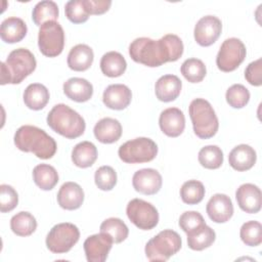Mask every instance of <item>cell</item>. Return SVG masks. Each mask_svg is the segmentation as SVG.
Returning a JSON list of instances; mask_svg holds the SVG:
<instances>
[{"label":"cell","mask_w":262,"mask_h":262,"mask_svg":"<svg viewBox=\"0 0 262 262\" xmlns=\"http://www.w3.org/2000/svg\"><path fill=\"white\" fill-rule=\"evenodd\" d=\"M182 40L174 34H167L159 40L147 37L136 38L129 45L130 57L149 68L178 60L183 53Z\"/></svg>","instance_id":"cell-1"},{"label":"cell","mask_w":262,"mask_h":262,"mask_svg":"<svg viewBox=\"0 0 262 262\" xmlns=\"http://www.w3.org/2000/svg\"><path fill=\"white\" fill-rule=\"evenodd\" d=\"M15 146L25 152H33L42 160L51 159L57 149L55 140L43 129L36 126L25 125L19 127L14 134Z\"/></svg>","instance_id":"cell-2"},{"label":"cell","mask_w":262,"mask_h":262,"mask_svg":"<svg viewBox=\"0 0 262 262\" xmlns=\"http://www.w3.org/2000/svg\"><path fill=\"white\" fill-rule=\"evenodd\" d=\"M46 120L54 132L69 139L80 137L86 128L83 117L64 103L54 105L48 113Z\"/></svg>","instance_id":"cell-3"},{"label":"cell","mask_w":262,"mask_h":262,"mask_svg":"<svg viewBox=\"0 0 262 262\" xmlns=\"http://www.w3.org/2000/svg\"><path fill=\"white\" fill-rule=\"evenodd\" d=\"M34 54L27 48L12 50L5 62H1V85L19 84L36 69Z\"/></svg>","instance_id":"cell-4"},{"label":"cell","mask_w":262,"mask_h":262,"mask_svg":"<svg viewBox=\"0 0 262 262\" xmlns=\"http://www.w3.org/2000/svg\"><path fill=\"white\" fill-rule=\"evenodd\" d=\"M194 134L201 139L213 137L219 128L218 118L211 103L204 98L193 99L188 107Z\"/></svg>","instance_id":"cell-5"},{"label":"cell","mask_w":262,"mask_h":262,"mask_svg":"<svg viewBox=\"0 0 262 262\" xmlns=\"http://www.w3.org/2000/svg\"><path fill=\"white\" fill-rule=\"evenodd\" d=\"M181 237L176 231L165 229L146 243L144 251L149 261H167L181 249Z\"/></svg>","instance_id":"cell-6"},{"label":"cell","mask_w":262,"mask_h":262,"mask_svg":"<svg viewBox=\"0 0 262 262\" xmlns=\"http://www.w3.org/2000/svg\"><path fill=\"white\" fill-rule=\"evenodd\" d=\"M158 154V145L147 137H137L126 141L118 150L119 158L127 164H139L152 161Z\"/></svg>","instance_id":"cell-7"},{"label":"cell","mask_w":262,"mask_h":262,"mask_svg":"<svg viewBox=\"0 0 262 262\" xmlns=\"http://www.w3.org/2000/svg\"><path fill=\"white\" fill-rule=\"evenodd\" d=\"M78 227L70 222L54 225L46 236L47 249L54 254L68 253L79 241Z\"/></svg>","instance_id":"cell-8"},{"label":"cell","mask_w":262,"mask_h":262,"mask_svg":"<svg viewBox=\"0 0 262 262\" xmlns=\"http://www.w3.org/2000/svg\"><path fill=\"white\" fill-rule=\"evenodd\" d=\"M38 46L41 53L47 57L59 55L64 46V32L57 21H47L39 29Z\"/></svg>","instance_id":"cell-9"},{"label":"cell","mask_w":262,"mask_h":262,"mask_svg":"<svg viewBox=\"0 0 262 262\" xmlns=\"http://www.w3.org/2000/svg\"><path fill=\"white\" fill-rule=\"evenodd\" d=\"M247 54L245 44L237 38H228L220 46L216 57L217 68L225 73L236 70Z\"/></svg>","instance_id":"cell-10"},{"label":"cell","mask_w":262,"mask_h":262,"mask_svg":"<svg viewBox=\"0 0 262 262\" xmlns=\"http://www.w3.org/2000/svg\"><path fill=\"white\" fill-rule=\"evenodd\" d=\"M129 220L139 229L150 230L158 225L159 213L154 205L141 199L131 200L126 208Z\"/></svg>","instance_id":"cell-11"},{"label":"cell","mask_w":262,"mask_h":262,"mask_svg":"<svg viewBox=\"0 0 262 262\" xmlns=\"http://www.w3.org/2000/svg\"><path fill=\"white\" fill-rule=\"evenodd\" d=\"M222 31L221 20L214 15H206L196 23L193 36L195 42L204 47L210 46L217 41Z\"/></svg>","instance_id":"cell-12"},{"label":"cell","mask_w":262,"mask_h":262,"mask_svg":"<svg viewBox=\"0 0 262 262\" xmlns=\"http://www.w3.org/2000/svg\"><path fill=\"white\" fill-rule=\"evenodd\" d=\"M113 239L104 232L88 236L84 244V251L88 262H103L113 247Z\"/></svg>","instance_id":"cell-13"},{"label":"cell","mask_w":262,"mask_h":262,"mask_svg":"<svg viewBox=\"0 0 262 262\" xmlns=\"http://www.w3.org/2000/svg\"><path fill=\"white\" fill-rule=\"evenodd\" d=\"M163 179L161 174L152 168H144L134 173L132 177V184L136 191L151 195L159 192L162 187Z\"/></svg>","instance_id":"cell-14"},{"label":"cell","mask_w":262,"mask_h":262,"mask_svg":"<svg viewBox=\"0 0 262 262\" xmlns=\"http://www.w3.org/2000/svg\"><path fill=\"white\" fill-rule=\"evenodd\" d=\"M209 218L216 223H225L233 215V205L230 198L224 193H216L207 203Z\"/></svg>","instance_id":"cell-15"},{"label":"cell","mask_w":262,"mask_h":262,"mask_svg":"<svg viewBox=\"0 0 262 262\" xmlns=\"http://www.w3.org/2000/svg\"><path fill=\"white\" fill-rule=\"evenodd\" d=\"M159 125L164 134L169 137L179 136L185 128V117L178 107L164 110L159 118Z\"/></svg>","instance_id":"cell-16"},{"label":"cell","mask_w":262,"mask_h":262,"mask_svg":"<svg viewBox=\"0 0 262 262\" xmlns=\"http://www.w3.org/2000/svg\"><path fill=\"white\" fill-rule=\"evenodd\" d=\"M238 207L246 213L255 214L261 210V190L253 183L242 184L235 192Z\"/></svg>","instance_id":"cell-17"},{"label":"cell","mask_w":262,"mask_h":262,"mask_svg":"<svg viewBox=\"0 0 262 262\" xmlns=\"http://www.w3.org/2000/svg\"><path fill=\"white\" fill-rule=\"evenodd\" d=\"M132 99L131 90L124 84H112L105 88L102 95L104 105L111 110L122 111L126 108Z\"/></svg>","instance_id":"cell-18"},{"label":"cell","mask_w":262,"mask_h":262,"mask_svg":"<svg viewBox=\"0 0 262 262\" xmlns=\"http://www.w3.org/2000/svg\"><path fill=\"white\" fill-rule=\"evenodd\" d=\"M84 202V191L76 182H64L57 192V203L60 208L69 211L79 209Z\"/></svg>","instance_id":"cell-19"},{"label":"cell","mask_w":262,"mask_h":262,"mask_svg":"<svg viewBox=\"0 0 262 262\" xmlns=\"http://www.w3.org/2000/svg\"><path fill=\"white\" fill-rule=\"evenodd\" d=\"M182 88L181 80L175 75H164L158 79L155 85L156 96L160 101L170 102L175 100Z\"/></svg>","instance_id":"cell-20"},{"label":"cell","mask_w":262,"mask_h":262,"mask_svg":"<svg viewBox=\"0 0 262 262\" xmlns=\"http://www.w3.org/2000/svg\"><path fill=\"white\" fill-rule=\"evenodd\" d=\"M257 155L255 149L248 144H238L231 149L228 162L231 168L244 172L250 170L256 163Z\"/></svg>","instance_id":"cell-21"},{"label":"cell","mask_w":262,"mask_h":262,"mask_svg":"<svg viewBox=\"0 0 262 262\" xmlns=\"http://www.w3.org/2000/svg\"><path fill=\"white\" fill-rule=\"evenodd\" d=\"M63 93L76 102H85L92 97L93 86L83 78H70L63 83Z\"/></svg>","instance_id":"cell-22"},{"label":"cell","mask_w":262,"mask_h":262,"mask_svg":"<svg viewBox=\"0 0 262 262\" xmlns=\"http://www.w3.org/2000/svg\"><path fill=\"white\" fill-rule=\"evenodd\" d=\"M95 138L101 143H114L122 135L121 123L113 118H103L99 120L93 129Z\"/></svg>","instance_id":"cell-23"},{"label":"cell","mask_w":262,"mask_h":262,"mask_svg":"<svg viewBox=\"0 0 262 262\" xmlns=\"http://www.w3.org/2000/svg\"><path fill=\"white\" fill-rule=\"evenodd\" d=\"M94 58L93 50L86 44H78L74 46L68 54V66L76 72H84L88 70Z\"/></svg>","instance_id":"cell-24"},{"label":"cell","mask_w":262,"mask_h":262,"mask_svg":"<svg viewBox=\"0 0 262 262\" xmlns=\"http://www.w3.org/2000/svg\"><path fill=\"white\" fill-rule=\"evenodd\" d=\"M28 32L26 23L19 17H8L1 23L0 36L5 43H17L21 41Z\"/></svg>","instance_id":"cell-25"},{"label":"cell","mask_w":262,"mask_h":262,"mask_svg":"<svg viewBox=\"0 0 262 262\" xmlns=\"http://www.w3.org/2000/svg\"><path fill=\"white\" fill-rule=\"evenodd\" d=\"M48 89L40 83L30 84L24 92L25 104L33 111H40L46 106L49 101Z\"/></svg>","instance_id":"cell-26"},{"label":"cell","mask_w":262,"mask_h":262,"mask_svg":"<svg viewBox=\"0 0 262 262\" xmlns=\"http://www.w3.org/2000/svg\"><path fill=\"white\" fill-rule=\"evenodd\" d=\"M186 234L188 248L193 251H203L209 248L216 238L215 231L207 224H204Z\"/></svg>","instance_id":"cell-27"},{"label":"cell","mask_w":262,"mask_h":262,"mask_svg":"<svg viewBox=\"0 0 262 262\" xmlns=\"http://www.w3.org/2000/svg\"><path fill=\"white\" fill-rule=\"evenodd\" d=\"M127 69L124 56L117 51H110L102 55L100 59V70L103 75L111 78L122 76Z\"/></svg>","instance_id":"cell-28"},{"label":"cell","mask_w":262,"mask_h":262,"mask_svg":"<svg viewBox=\"0 0 262 262\" xmlns=\"http://www.w3.org/2000/svg\"><path fill=\"white\" fill-rule=\"evenodd\" d=\"M97 159V148L90 141L76 144L72 150V161L79 168L91 167Z\"/></svg>","instance_id":"cell-29"},{"label":"cell","mask_w":262,"mask_h":262,"mask_svg":"<svg viewBox=\"0 0 262 262\" xmlns=\"http://www.w3.org/2000/svg\"><path fill=\"white\" fill-rule=\"evenodd\" d=\"M33 179L42 190H51L58 182V174L54 167L40 164L33 169Z\"/></svg>","instance_id":"cell-30"},{"label":"cell","mask_w":262,"mask_h":262,"mask_svg":"<svg viewBox=\"0 0 262 262\" xmlns=\"http://www.w3.org/2000/svg\"><path fill=\"white\" fill-rule=\"evenodd\" d=\"M58 6L55 2L44 0L35 5L32 12V18L36 26L41 27L47 21H55L58 17Z\"/></svg>","instance_id":"cell-31"},{"label":"cell","mask_w":262,"mask_h":262,"mask_svg":"<svg viewBox=\"0 0 262 262\" xmlns=\"http://www.w3.org/2000/svg\"><path fill=\"white\" fill-rule=\"evenodd\" d=\"M10 228L18 236H29L37 228L36 218L29 212H18L10 219Z\"/></svg>","instance_id":"cell-32"},{"label":"cell","mask_w":262,"mask_h":262,"mask_svg":"<svg viewBox=\"0 0 262 262\" xmlns=\"http://www.w3.org/2000/svg\"><path fill=\"white\" fill-rule=\"evenodd\" d=\"M100 232L110 235L115 244H120L128 237L129 229L120 218L111 217L100 224Z\"/></svg>","instance_id":"cell-33"},{"label":"cell","mask_w":262,"mask_h":262,"mask_svg":"<svg viewBox=\"0 0 262 262\" xmlns=\"http://www.w3.org/2000/svg\"><path fill=\"white\" fill-rule=\"evenodd\" d=\"M180 196L183 203L187 205H196L205 196V186L199 180H188L180 188Z\"/></svg>","instance_id":"cell-34"},{"label":"cell","mask_w":262,"mask_h":262,"mask_svg":"<svg viewBox=\"0 0 262 262\" xmlns=\"http://www.w3.org/2000/svg\"><path fill=\"white\" fill-rule=\"evenodd\" d=\"M180 72L188 82L199 83L206 77L207 69L201 59L188 58L181 64Z\"/></svg>","instance_id":"cell-35"},{"label":"cell","mask_w":262,"mask_h":262,"mask_svg":"<svg viewBox=\"0 0 262 262\" xmlns=\"http://www.w3.org/2000/svg\"><path fill=\"white\" fill-rule=\"evenodd\" d=\"M198 159L204 168L218 169L223 164V152L217 145H207L200 149Z\"/></svg>","instance_id":"cell-36"},{"label":"cell","mask_w":262,"mask_h":262,"mask_svg":"<svg viewBox=\"0 0 262 262\" xmlns=\"http://www.w3.org/2000/svg\"><path fill=\"white\" fill-rule=\"evenodd\" d=\"M239 236L244 244L257 247L262 243V225L260 222L251 220L245 222L239 230Z\"/></svg>","instance_id":"cell-37"},{"label":"cell","mask_w":262,"mask_h":262,"mask_svg":"<svg viewBox=\"0 0 262 262\" xmlns=\"http://www.w3.org/2000/svg\"><path fill=\"white\" fill-rule=\"evenodd\" d=\"M225 98L227 103L233 108H242L246 106V104L250 100V92L249 90L242 84H233L231 85L225 94Z\"/></svg>","instance_id":"cell-38"},{"label":"cell","mask_w":262,"mask_h":262,"mask_svg":"<svg viewBox=\"0 0 262 262\" xmlns=\"http://www.w3.org/2000/svg\"><path fill=\"white\" fill-rule=\"evenodd\" d=\"M64 12L67 18L73 24H83L90 15L86 9L84 0H71L67 2Z\"/></svg>","instance_id":"cell-39"},{"label":"cell","mask_w":262,"mask_h":262,"mask_svg":"<svg viewBox=\"0 0 262 262\" xmlns=\"http://www.w3.org/2000/svg\"><path fill=\"white\" fill-rule=\"evenodd\" d=\"M94 181L100 190H112L117 184V173L111 166H101L95 171Z\"/></svg>","instance_id":"cell-40"},{"label":"cell","mask_w":262,"mask_h":262,"mask_svg":"<svg viewBox=\"0 0 262 262\" xmlns=\"http://www.w3.org/2000/svg\"><path fill=\"white\" fill-rule=\"evenodd\" d=\"M18 203V195L16 190L8 185L1 184L0 185V211L2 213L12 211Z\"/></svg>","instance_id":"cell-41"},{"label":"cell","mask_w":262,"mask_h":262,"mask_svg":"<svg viewBox=\"0 0 262 262\" xmlns=\"http://www.w3.org/2000/svg\"><path fill=\"white\" fill-rule=\"evenodd\" d=\"M206 224L201 213L196 211H186L179 217V226L184 232H189Z\"/></svg>","instance_id":"cell-42"},{"label":"cell","mask_w":262,"mask_h":262,"mask_svg":"<svg viewBox=\"0 0 262 262\" xmlns=\"http://www.w3.org/2000/svg\"><path fill=\"white\" fill-rule=\"evenodd\" d=\"M262 59L258 58L248 64L245 70L246 80L253 86H261L262 84Z\"/></svg>","instance_id":"cell-43"},{"label":"cell","mask_w":262,"mask_h":262,"mask_svg":"<svg viewBox=\"0 0 262 262\" xmlns=\"http://www.w3.org/2000/svg\"><path fill=\"white\" fill-rule=\"evenodd\" d=\"M84 3L88 13L96 15L106 12L112 5L110 0H84Z\"/></svg>","instance_id":"cell-44"}]
</instances>
